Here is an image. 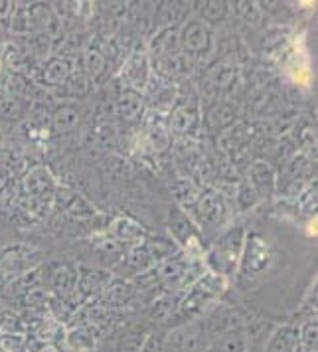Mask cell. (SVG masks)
<instances>
[{
  "mask_svg": "<svg viewBox=\"0 0 318 352\" xmlns=\"http://www.w3.org/2000/svg\"><path fill=\"white\" fill-rule=\"evenodd\" d=\"M239 250H241V232L238 230V232L227 234L212 254V261L218 265V272L227 273L234 270V265L238 261Z\"/></svg>",
  "mask_w": 318,
  "mask_h": 352,
  "instance_id": "1",
  "label": "cell"
},
{
  "mask_svg": "<svg viewBox=\"0 0 318 352\" xmlns=\"http://www.w3.org/2000/svg\"><path fill=\"white\" fill-rule=\"evenodd\" d=\"M28 198L38 200V202H48L54 196V180L46 168H34L30 175L24 180Z\"/></svg>",
  "mask_w": 318,
  "mask_h": 352,
  "instance_id": "2",
  "label": "cell"
},
{
  "mask_svg": "<svg viewBox=\"0 0 318 352\" xmlns=\"http://www.w3.org/2000/svg\"><path fill=\"white\" fill-rule=\"evenodd\" d=\"M269 263V250L265 245V241H261L259 238H253L249 241L247 248V257H245V270L249 272H259Z\"/></svg>",
  "mask_w": 318,
  "mask_h": 352,
  "instance_id": "3",
  "label": "cell"
},
{
  "mask_svg": "<svg viewBox=\"0 0 318 352\" xmlns=\"http://www.w3.org/2000/svg\"><path fill=\"white\" fill-rule=\"evenodd\" d=\"M196 212L202 218V222H216L220 220V216L223 214L222 198L218 194H206L198 200L196 204Z\"/></svg>",
  "mask_w": 318,
  "mask_h": 352,
  "instance_id": "4",
  "label": "cell"
},
{
  "mask_svg": "<svg viewBox=\"0 0 318 352\" xmlns=\"http://www.w3.org/2000/svg\"><path fill=\"white\" fill-rule=\"evenodd\" d=\"M58 202L65 212H69L73 216H91V214H95V210L91 208L80 194L69 192V190H60L58 192Z\"/></svg>",
  "mask_w": 318,
  "mask_h": 352,
  "instance_id": "5",
  "label": "cell"
},
{
  "mask_svg": "<svg viewBox=\"0 0 318 352\" xmlns=\"http://www.w3.org/2000/svg\"><path fill=\"white\" fill-rule=\"evenodd\" d=\"M170 230L174 232V236L182 241L184 245H190L192 238H194V226L190 224V220L180 212V210H172L170 214Z\"/></svg>",
  "mask_w": 318,
  "mask_h": 352,
  "instance_id": "6",
  "label": "cell"
},
{
  "mask_svg": "<svg viewBox=\"0 0 318 352\" xmlns=\"http://www.w3.org/2000/svg\"><path fill=\"white\" fill-rule=\"evenodd\" d=\"M196 121H198V113L194 107L188 109V105H184V107H178L174 113H172V121H170V125L174 131L178 133H186V131H190L194 125H196Z\"/></svg>",
  "mask_w": 318,
  "mask_h": 352,
  "instance_id": "7",
  "label": "cell"
},
{
  "mask_svg": "<svg viewBox=\"0 0 318 352\" xmlns=\"http://www.w3.org/2000/svg\"><path fill=\"white\" fill-rule=\"evenodd\" d=\"M207 44V30L202 24H190L184 32V46L188 50H202Z\"/></svg>",
  "mask_w": 318,
  "mask_h": 352,
  "instance_id": "8",
  "label": "cell"
},
{
  "mask_svg": "<svg viewBox=\"0 0 318 352\" xmlns=\"http://www.w3.org/2000/svg\"><path fill=\"white\" fill-rule=\"evenodd\" d=\"M78 123H80V115L71 107H62L54 115V125H56L58 133H67V131H71V129L76 127Z\"/></svg>",
  "mask_w": 318,
  "mask_h": 352,
  "instance_id": "9",
  "label": "cell"
},
{
  "mask_svg": "<svg viewBox=\"0 0 318 352\" xmlns=\"http://www.w3.org/2000/svg\"><path fill=\"white\" fill-rule=\"evenodd\" d=\"M141 107H143V101H141V97L137 96L135 91H127V94L123 96V99H121L119 111H121V117H123V119L133 121V119H137V117H139Z\"/></svg>",
  "mask_w": 318,
  "mask_h": 352,
  "instance_id": "10",
  "label": "cell"
},
{
  "mask_svg": "<svg viewBox=\"0 0 318 352\" xmlns=\"http://www.w3.org/2000/svg\"><path fill=\"white\" fill-rule=\"evenodd\" d=\"M67 76H69V62H65V60H56L46 69V81L54 87L64 83Z\"/></svg>",
  "mask_w": 318,
  "mask_h": 352,
  "instance_id": "11",
  "label": "cell"
},
{
  "mask_svg": "<svg viewBox=\"0 0 318 352\" xmlns=\"http://www.w3.org/2000/svg\"><path fill=\"white\" fill-rule=\"evenodd\" d=\"M127 76L135 87H143L144 81H146V62H144V58H137V56H135V58L130 60Z\"/></svg>",
  "mask_w": 318,
  "mask_h": 352,
  "instance_id": "12",
  "label": "cell"
},
{
  "mask_svg": "<svg viewBox=\"0 0 318 352\" xmlns=\"http://www.w3.org/2000/svg\"><path fill=\"white\" fill-rule=\"evenodd\" d=\"M253 178L255 184L259 186V190L265 194L271 192V186H273V175H271V168L265 162H257L253 168Z\"/></svg>",
  "mask_w": 318,
  "mask_h": 352,
  "instance_id": "13",
  "label": "cell"
},
{
  "mask_svg": "<svg viewBox=\"0 0 318 352\" xmlns=\"http://www.w3.org/2000/svg\"><path fill=\"white\" fill-rule=\"evenodd\" d=\"M0 113H2L6 119H14L18 113H20V101H18L16 97H14V99H4V101L0 103Z\"/></svg>",
  "mask_w": 318,
  "mask_h": 352,
  "instance_id": "14",
  "label": "cell"
},
{
  "mask_svg": "<svg viewBox=\"0 0 318 352\" xmlns=\"http://www.w3.org/2000/svg\"><path fill=\"white\" fill-rule=\"evenodd\" d=\"M87 65H89V72L93 74H99L101 69H103V58L97 54V52H91L89 56H87Z\"/></svg>",
  "mask_w": 318,
  "mask_h": 352,
  "instance_id": "15",
  "label": "cell"
},
{
  "mask_svg": "<svg viewBox=\"0 0 318 352\" xmlns=\"http://www.w3.org/2000/svg\"><path fill=\"white\" fill-rule=\"evenodd\" d=\"M8 182V170L0 164V188Z\"/></svg>",
  "mask_w": 318,
  "mask_h": 352,
  "instance_id": "16",
  "label": "cell"
}]
</instances>
